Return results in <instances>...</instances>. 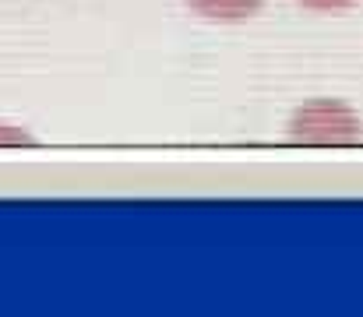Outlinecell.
<instances>
[{
  "label": "cell",
  "mask_w": 363,
  "mask_h": 317,
  "mask_svg": "<svg viewBox=\"0 0 363 317\" xmlns=\"http://www.w3.org/2000/svg\"><path fill=\"white\" fill-rule=\"evenodd\" d=\"M289 138L303 145H353L363 141V120L339 99H314L289 116Z\"/></svg>",
  "instance_id": "1"
},
{
  "label": "cell",
  "mask_w": 363,
  "mask_h": 317,
  "mask_svg": "<svg viewBox=\"0 0 363 317\" xmlns=\"http://www.w3.org/2000/svg\"><path fill=\"white\" fill-rule=\"evenodd\" d=\"M184 4L208 21H243L261 7V0H184Z\"/></svg>",
  "instance_id": "2"
},
{
  "label": "cell",
  "mask_w": 363,
  "mask_h": 317,
  "mask_svg": "<svg viewBox=\"0 0 363 317\" xmlns=\"http://www.w3.org/2000/svg\"><path fill=\"white\" fill-rule=\"evenodd\" d=\"M0 145H35V134L25 130V127H14V123H4L0 120Z\"/></svg>",
  "instance_id": "3"
},
{
  "label": "cell",
  "mask_w": 363,
  "mask_h": 317,
  "mask_svg": "<svg viewBox=\"0 0 363 317\" xmlns=\"http://www.w3.org/2000/svg\"><path fill=\"white\" fill-rule=\"evenodd\" d=\"M300 4L311 11H342V7H353L357 0H300Z\"/></svg>",
  "instance_id": "4"
}]
</instances>
